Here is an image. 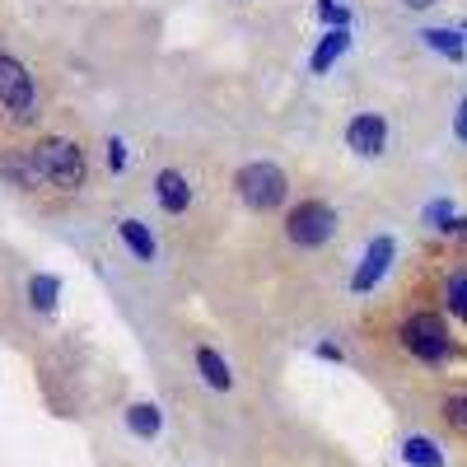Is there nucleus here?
<instances>
[{
	"label": "nucleus",
	"mask_w": 467,
	"mask_h": 467,
	"mask_svg": "<svg viewBox=\"0 0 467 467\" xmlns=\"http://www.w3.org/2000/svg\"><path fill=\"white\" fill-rule=\"evenodd\" d=\"M420 43H425V47H435V52L449 57V61H462V37H458L453 28H425V33H420Z\"/></svg>",
	"instance_id": "obj_15"
},
{
	"label": "nucleus",
	"mask_w": 467,
	"mask_h": 467,
	"mask_svg": "<svg viewBox=\"0 0 467 467\" xmlns=\"http://www.w3.org/2000/svg\"><path fill=\"white\" fill-rule=\"evenodd\" d=\"M346 145L360 154V160H379V154L388 150V122L383 112H356L346 122Z\"/></svg>",
	"instance_id": "obj_6"
},
{
	"label": "nucleus",
	"mask_w": 467,
	"mask_h": 467,
	"mask_svg": "<svg viewBox=\"0 0 467 467\" xmlns=\"http://www.w3.org/2000/svg\"><path fill=\"white\" fill-rule=\"evenodd\" d=\"M444 416L458 425V431H467V388H462V393H453V398L444 402Z\"/></svg>",
	"instance_id": "obj_17"
},
{
	"label": "nucleus",
	"mask_w": 467,
	"mask_h": 467,
	"mask_svg": "<svg viewBox=\"0 0 467 467\" xmlns=\"http://www.w3.org/2000/svg\"><path fill=\"white\" fill-rule=\"evenodd\" d=\"M28 164H33V178H47L52 187H66V192L85 182V150L61 136L37 140L28 150Z\"/></svg>",
	"instance_id": "obj_1"
},
{
	"label": "nucleus",
	"mask_w": 467,
	"mask_h": 467,
	"mask_svg": "<svg viewBox=\"0 0 467 467\" xmlns=\"http://www.w3.org/2000/svg\"><path fill=\"white\" fill-rule=\"evenodd\" d=\"M127 431L136 435V440H154L164 431V411L154 407V402H131L127 407Z\"/></svg>",
	"instance_id": "obj_10"
},
{
	"label": "nucleus",
	"mask_w": 467,
	"mask_h": 467,
	"mask_svg": "<svg viewBox=\"0 0 467 467\" xmlns=\"http://www.w3.org/2000/svg\"><path fill=\"white\" fill-rule=\"evenodd\" d=\"M402 462H407V467H444L449 458H444L440 440H431V435H411V440L402 444Z\"/></svg>",
	"instance_id": "obj_12"
},
{
	"label": "nucleus",
	"mask_w": 467,
	"mask_h": 467,
	"mask_svg": "<svg viewBox=\"0 0 467 467\" xmlns=\"http://www.w3.org/2000/svg\"><path fill=\"white\" fill-rule=\"evenodd\" d=\"M117 234H122V244H127L140 262H154V253H160V248H154V234H150L145 220H122V224H117Z\"/></svg>",
	"instance_id": "obj_13"
},
{
	"label": "nucleus",
	"mask_w": 467,
	"mask_h": 467,
	"mask_svg": "<svg viewBox=\"0 0 467 467\" xmlns=\"http://www.w3.org/2000/svg\"><path fill=\"white\" fill-rule=\"evenodd\" d=\"M234 187H239V197H244L253 211H276V206L290 197V178H285V169L266 164V160L244 164L239 173H234Z\"/></svg>",
	"instance_id": "obj_2"
},
{
	"label": "nucleus",
	"mask_w": 467,
	"mask_h": 467,
	"mask_svg": "<svg viewBox=\"0 0 467 467\" xmlns=\"http://www.w3.org/2000/svg\"><path fill=\"white\" fill-rule=\"evenodd\" d=\"M108 164H112V169H127V145L117 140V136L108 140Z\"/></svg>",
	"instance_id": "obj_18"
},
{
	"label": "nucleus",
	"mask_w": 467,
	"mask_h": 467,
	"mask_svg": "<svg viewBox=\"0 0 467 467\" xmlns=\"http://www.w3.org/2000/svg\"><path fill=\"white\" fill-rule=\"evenodd\" d=\"M458 136L467 140V99H462V112H458Z\"/></svg>",
	"instance_id": "obj_19"
},
{
	"label": "nucleus",
	"mask_w": 467,
	"mask_h": 467,
	"mask_svg": "<svg viewBox=\"0 0 467 467\" xmlns=\"http://www.w3.org/2000/svg\"><path fill=\"white\" fill-rule=\"evenodd\" d=\"M154 197H160V206L169 215H182L192 206V182L178 173V169H164L160 178H154Z\"/></svg>",
	"instance_id": "obj_8"
},
{
	"label": "nucleus",
	"mask_w": 467,
	"mask_h": 467,
	"mask_svg": "<svg viewBox=\"0 0 467 467\" xmlns=\"http://www.w3.org/2000/svg\"><path fill=\"white\" fill-rule=\"evenodd\" d=\"M197 369H202V379L215 388V393H229V388H234L229 360L220 356V350H211V346H197Z\"/></svg>",
	"instance_id": "obj_11"
},
{
	"label": "nucleus",
	"mask_w": 467,
	"mask_h": 467,
	"mask_svg": "<svg viewBox=\"0 0 467 467\" xmlns=\"http://www.w3.org/2000/svg\"><path fill=\"white\" fill-rule=\"evenodd\" d=\"M346 52H350V28H327L323 43L314 47V57H308V70H314V75H327Z\"/></svg>",
	"instance_id": "obj_9"
},
{
	"label": "nucleus",
	"mask_w": 467,
	"mask_h": 467,
	"mask_svg": "<svg viewBox=\"0 0 467 467\" xmlns=\"http://www.w3.org/2000/svg\"><path fill=\"white\" fill-rule=\"evenodd\" d=\"M402 5H407V10H431L435 0H402Z\"/></svg>",
	"instance_id": "obj_20"
},
{
	"label": "nucleus",
	"mask_w": 467,
	"mask_h": 467,
	"mask_svg": "<svg viewBox=\"0 0 467 467\" xmlns=\"http://www.w3.org/2000/svg\"><path fill=\"white\" fill-rule=\"evenodd\" d=\"M393 257H398V244L388 239V234H379V239H369V248H365V257H360V271L350 276V290L356 295H369L388 271H393Z\"/></svg>",
	"instance_id": "obj_5"
},
{
	"label": "nucleus",
	"mask_w": 467,
	"mask_h": 467,
	"mask_svg": "<svg viewBox=\"0 0 467 467\" xmlns=\"http://www.w3.org/2000/svg\"><path fill=\"white\" fill-rule=\"evenodd\" d=\"M444 299H449V308L467 323V271H458V276H449V285H444Z\"/></svg>",
	"instance_id": "obj_16"
},
{
	"label": "nucleus",
	"mask_w": 467,
	"mask_h": 467,
	"mask_svg": "<svg viewBox=\"0 0 467 467\" xmlns=\"http://www.w3.org/2000/svg\"><path fill=\"white\" fill-rule=\"evenodd\" d=\"M0 103H5L10 112H19V117L33 112V75L15 57H0Z\"/></svg>",
	"instance_id": "obj_7"
},
{
	"label": "nucleus",
	"mask_w": 467,
	"mask_h": 467,
	"mask_svg": "<svg viewBox=\"0 0 467 467\" xmlns=\"http://www.w3.org/2000/svg\"><path fill=\"white\" fill-rule=\"evenodd\" d=\"M285 234H290L295 248H323L332 234H337V211L327 202H304V206L290 211Z\"/></svg>",
	"instance_id": "obj_4"
},
{
	"label": "nucleus",
	"mask_w": 467,
	"mask_h": 467,
	"mask_svg": "<svg viewBox=\"0 0 467 467\" xmlns=\"http://www.w3.org/2000/svg\"><path fill=\"white\" fill-rule=\"evenodd\" d=\"M402 346L411 350L420 365H444L453 356V337H449L440 314H411L402 323Z\"/></svg>",
	"instance_id": "obj_3"
},
{
	"label": "nucleus",
	"mask_w": 467,
	"mask_h": 467,
	"mask_svg": "<svg viewBox=\"0 0 467 467\" xmlns=\"http://www.w3.org/2000/svg\"><path fill=\"white\" fill-rule=\"evenodd\" d=\"M57 295H61V281L47 276V271H37V276L28 281V304L37 308V314H52V308H57Z\"/></svg>",
	"instance_id": "obj_14"
}]
</instances>
